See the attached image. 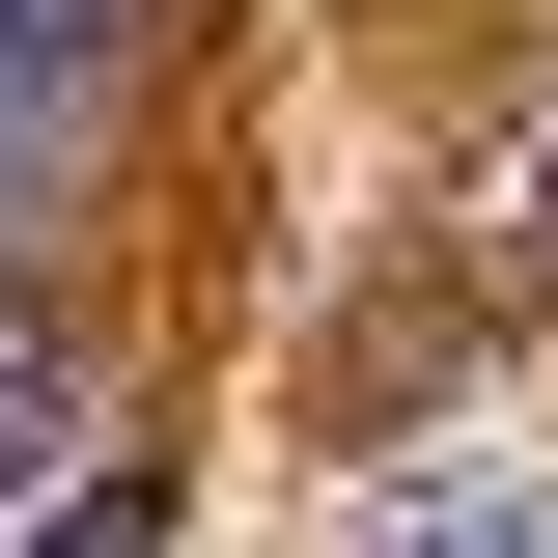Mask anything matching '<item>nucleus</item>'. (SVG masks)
<instances>
[{
	"label": "nucleus",
	"mask_w": 558,
	"mask_h": 558,
	"mask_svg": "<svg viewBox=\"0 0 558 558\" xmlns=\"http://www.w3.org/2000/svg\"><path fill=\"white\" fill-rule=\"evenodd\" d=\"M28 558H140V475H57V502H28Z\"/></svg>",
	"instance_id": "20e7f679"
},
{
	"label": "nucleus",
	"mask_w": 558,
	"mask_h": 558,
	"mask_svg": "<svg viewBox=\"0 0 558 558\" xmlns=\"http://www.w3.org/2000/svg\"><path fill=\"white\" fill-rule=\"evenodd\" d=\"M0 502H57V336L0 307Z\"/></svg>",
	"instance_id": "7ed1b4c3"
},
{
	"label": "nucleus",
	"mask_w": 558,
	"mask_h": 558,
	"mask_svg": "<svg viewBox=\"0 0 558 558\" xmlns=\"http://www.w3.org/2000/svg\"><path fill=\"white\" fill-rule=\"evenodd\" d=\"M363 558H558V502H502V475H418V502H363Z\"/></svg>",
	"instance_id": "f257e3e1"
},
{
	"label": "nucleus",
	"mask_w": 558,
	"mask_h": 558,
	"mask_svg": "<svg viewBox=\"0 0 558 558\" xmlns=\"http://www.w3.org/2000/svg\"><path fill=\"white\" fill-rule=\"evenodd\" d=\"M112 28H140V0H0V112H84V84H112Z\"/></svg>",
	"instance_id": "f03ea898"
}]
</instances>
